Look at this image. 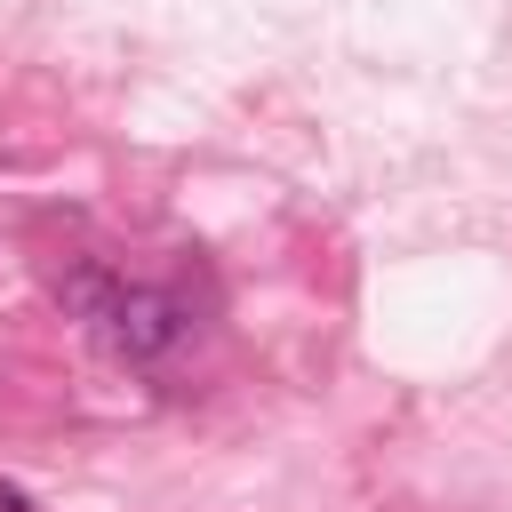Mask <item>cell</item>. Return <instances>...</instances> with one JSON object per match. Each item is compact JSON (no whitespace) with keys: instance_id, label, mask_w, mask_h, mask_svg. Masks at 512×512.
<instances>
[{"instance_id":"1","label":"cell","mask_w":512,"mask_h":512,"mask_svg":"<svg viewBox=\"0 0 512 512\" xmlns=\"http://www.w3.org/2000/svg\"><path fill=\"white\" fill-rule=\"evenodd\" d=\"M96 336H104L128 368H152V360H168V352L192 336V304H184L176 288L120 280V288H112V304H104V320H96Z\"/></svg>"},{"instance_id":"3","label":"cell","mask_w":512,"mask_h":512,"mask_svg":"<svg viewBox=\"0 0 512 512\" xmlns=\"http://www.w3.org/2000/svg\"><path fill=\"white\" fill-rule=\"evenodd\" d=\"M0 512H32V496H24V488H8V480H0Z\"/></svg>"},{"instance_id":"2","label":"cell","mask_w":512,"mask_h":512,"mask_svg":"<svg viewBox=\"0 0 512 512\" xmlns=\"http://www.w3.org/2000/svg\"><path fill=\"white\" fill-rule=\"evenodd\" d=\"M112 288H120V272H112V264H72V272L56 280V304H64L72 320H88V328H96V320H104V304H112Z\"/></svg>"}]
</instances>
